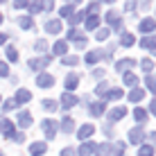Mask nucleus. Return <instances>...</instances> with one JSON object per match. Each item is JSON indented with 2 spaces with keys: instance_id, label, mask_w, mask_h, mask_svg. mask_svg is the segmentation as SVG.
<instances>
[{
  "instance_id": "obj_1",
  "label": "nucleus",
  "mask_w": 156,
  "mask_h": 156,
  "mask_svg": "<svg viewBox=\"0 0 156 156\" xmlns=\"http://www.w3.org/2000/svg\"><path fill=\"white\" fill-rule=\"evenodd\" d=\"M68 41H73L75 43V50H84L86 45H88V41H86V36L79 32L77 27H73V30H68Z\"/></svg>"
},
{
  "instance_id": "obj_2",
  "label": "nucleus",
  "mask_w": 156,
  "mask_h": 156,
  "mask_svg": "<svg viewBox=\"0 0 156 156\" xmlns=\"http://www.w3.org/2000/svg\"><path fill=\"white\" fill-rule=\"evenodd\" d=\"M41 129H43V133H45L48 140H52V138H57V129H59V125H57L55 120H50V118H45V120H41Z\"/></svg>"
},
{
  "instance_id": "obj_3",
  "label": "nucleus",
  "mask_w": 156,
  "mask_h": 156,
  "mask_svg": "<svg viewBox=\"0 0 156 156\" xmlns=\"http://www.w3.org/2000/svg\"><path fill=\"white\" fill-rule=\"evenodd\" d=\"M106 23H109V30H115V32H122V18L115 9H109L106 12Z\"/></svg>"
},
{
  "instance_id": "obj_4",
  "label": "nucleus",
  "mask_w": 156,
  "mask_h": 156,
  "mask_svg": "<svg viewBox=\"0 0 156 156\" xmlns=\"http://www.w3.org/2000/svg\"><path fill=\"white\" fill-rule=\"evenodd\" d=\"M145 136H147V133H145L140 127H133L131 131L127 133V140H129V145H140L145 140Z\"/></svg>"
},
{
  "instance_id": "obj_5",
  "label": "nucleus",
  "mask_w": 156,
  "mask_h": 156,
  "mask_svg": "<svg viewBox=\"0 0 156 156\" xmlns=\"http://www.w3.org/2000/svg\"><path fill=\"white\" fill-rule=\"evenodd\" d=\"M50 63H52V57H39V59H32L30 61V68L39 73V70H43V68H48Z\"/></svg>"
},
{
  "instance_id": "obj_6",
  "label": "nucleus",
  "mask_w": 156,
  "mask_h": 156,
  "mask_svg": "<svg viewBox=\"0 0 156 156\" xmlns=\"http://www.w3.org/2000/svg\"><path fill=\"white\" fill-rule=\"evenodd\" d=\"M0 133L5 138H12L14 136V122L9 118H0Z\"/></svg>"
},
{
  "instance_id": "obj_7",
  "label": "nucleus",
  "mask_w": 156,
  "mask_h": 156,
  "mask_svg": "<svg viewBox=\"0 0 156 156\" xmlns=\"http://www.w3.org/2000/svg\"><path fill=\"white\" fill-rule=\"evenodd\" d=\"M36 86L39 88H50V86H55V77L48 73H39V77H36Z\"/></svg>"
},
{
  "instance_id": "obj_8",
  "label": "nucleus",
  "mask_w": 156,
  "mask_h": 156,
  "mask_svg": "<svg viewBox=\"0 0 156 156\" xmlns=\"http://www.w3.org/2000/svg\"><path fill=\"white\" fill-rule=\"evenodd\" d=\"M77 102H79V100L75 98L73 93H68V90H66V93L61 95V102H59V106H61V109H66V111H68V109H73V106L77 104Z\"/></svg>"
},
{
  "instance_id": "obj_9",
  "label": "nucleus",
  "mask_w": 156,
  "mask_h": 156,
  "mask_svg": "<svg viewBox=\"0 0 156 156\" xmlns=\"http://www.w3.org/2000/svg\"><path fill=\"white\" fill-rule=\"evenodd\" d=\"M156 30V20L154 18H143L140 23H138V32H143V34H152Z\"/></svg>"
},
{
  "instance_id": "obj_10",
  "label": "nucleus",
  "mask_w": 156,
  "mask_h": 156,
  "mask_svg": "<svg viewBox=\"0 0 156 156\" xmlns=\"http://www.w3.org/2000/svg\"><path fill=\"white\" fill-rule=\"evenodd\" d=\"M93 133H95V127L93 125H82V127L77 129V138H79V140H84V143L88 140Z\"/></svg>"
},
{
  "instance_id": "obj_11",
  "label": "nucleus",
  "mask_w": 156,
  "mask_h": 156,
  "mask_svg": "<svg viewBox=\"0 0 156 156\" xmlns=\"http://www.w3.org/2000/svg\"><path fill=\"white\" fill-rule=\"evenodd\" d=\"M104 109H106V102L104 100H98V102H93V104L88 106V111H90V115H93V118H100L102 113H104Z\"/></svg>"
},
{
  "instance_id": "obj_12",
  "label": "nucleus",
  "mask_w": 156,
  "mask_h": 156,
  "mask_svg": "<svg viewBox=\"0 0 156 156\" xmlns=\"http://www.w3.org/2000/svg\"><path fill=\"white\" fill-rule=\"evenodd\" d=\"M133 66H136V59H131V57L129 59H120V61L115 63V70L118 73H127V70H131Z\"/></svg>"
},
{
  "instance_id": "obj_13",
  "label": "nucleus",
  "mask_w": 156,
  "mask_h": 156,
  "mask_svg": "<svg viewBox=\"0 0 156 156\" xmlns=\"http://www.w3.org/2000/svg\"><path fill=\"white\" fill-rule=\"evenodd\" d=\"M30 100H32V93L27 88H18V90H16V98H14L16 104H27Z\"/></svg>"
},
{
  "instance_id": "obj_14",
  "label": "nucleus",
  "mask_w": 156,
  "mask_h": 156,
  "mask_svg": "<svg viewBox=\"0 0 156 156\" xmlns=\"http://www.w3.org/2000/svg\"><path fill=\"white\" fill-rule=\"evenodd\" d=\"M95 147H98V145H95V143L86 140V143H82V145H79L77 154H79V156H90V154H95Z\"/></svg>"
},
{
  "instance_id": "obj_15",
  "label": "nucleus",
  "mask_w": 156,
  "mask_h": 156,
  "mask_svg": "<svg viewBox=\"0 0 156 156\" xmlns=\"http://www.w3.org/2000/svg\"><path fill=\"white\" fill-rule=\"evenodd\" d=\"M61 27H63V25H61V20H55V18H52V20H48V23H45V32H48V34H59V32H61Z\"/></svg>"
},
{
  "instance_id": "obj_16",
  "label": "nucleus",
  "mask_w": 156,
  "mask_h": 156,
  "mask_svg": "<svg viewBox=\"0 0 156 156\" xmlns=\"http://www.w3.org/2000/svg\"><path fill=\"white\" fill-rule=\"evenodd\" d=\"M122 82H125L127 88H136V84H138V77L133 75L131 70H127V73H122Z\"/></svg>"
},
{
  "instance_id": "obj_17",
  "label": "nucleus",
  "mask_w": 156,
  "mask_h": 156,
  "mask_svg": "<svg viewBox=\"0 0 156 156\" xmlns=\"http://www.w3.org/2000/svg\"><path fill=\"white\" fill-rule=\"evenodd\" d=\"M95 154L98 156H113V145L111 143H102L95 147Z\"/></svg>"
},
{
  "instance_id": "obj_18",
  "label": "nucleus",
  "mask_w": 156,
  "mask_h": 156,
  "mask_svg": "<svg viewBox=\"0 0 156 156\" xmlns=\"http://www.w3.org/2000/svg\"><path fill=\"white\" fill-rule=\"evenodd\" d=\"M125 115H127V109H125V106H115V109H111V111H109V120H113V122L122 120Z\"/></svg>"
},
{
  "instance_id": "obj_19",
  "label": "nucleus",
  "mask_w": 156,
  "mask_h": 156,
  "mask_svg": "<svg viewBox=\"0 0 156 156\" xmlns=\"http://www.w3.org/2000/svg\"><path fill=\"white\" fill-rule=\"evenodd\" d=\"M30 125H32V113H30V111H20V113H18V127L27 129Z\"/></svg>"
},
{
  "instance_id": "obj_20",
  "label": "nucleus",
  "mask_w": 156,
  "mask_h": 156,
  "mask_svg": "<svg viewBox=\"0 0 156 156\" xmlns=\"http://www.w3.org/2000/svg\"><path fill=\"white\" fill-rule=\"evenodd\" d=\"M66 52H68V43H66V41H57L55 45H52V55L66 57Z\"/></svg>"
},
{
  "instance_id": "obj_21",
  "label": "nucleus",
  "mask_w": 156,
  "mask_h": 156,
  "mask_svg": "<svg viewBox=\"0 0 156 156\" xmlns=\"http://www.w3.org/2000/svg\"><path fill=\"white\" fill-rule=\"evenodd\" d=\"M120 45H122V48H131V45H136V36H133L131 32H122V36H120Z\"/></svg>"
},
{
  "instance_id": "obj_22",
  "label": "nucleus",
  "mask_w": 156,
  "mask_h": 156,
  "mask_svg": "<svg viewBox=\"0 0 156 156\" xmlns=\"http://www.w3.org/2000/svg\"><path fill=\"white\" fill-rule=\"evenodd\" d=\"M59 127H61L63 133H73L75 131V122H73L70 115H63V120H61V125H59Z\"/></svg>"
},
{
  "instance_id": "obj_23",
  "label": "nucleus",
  "mask_w": 156,
  "mask_h": 156,
  "mask_svg": "<svg viewBox=\"0 0 156 156\" xmlns=\"http://www.w3.org/2000/svg\"><path fill=\"white\" fill-rule=\"evenodd\" d=\"M45 149H48L45 143H32L30 145V154L32 156H43V154H45Z\"/></svg>"
},
{
  "instance_id": "obj_24",
  "label": "nucleus",
  "mask_w": 156,
  "mask_h": 156,
  "mask_svg": "<svg viewBox=\"0 0 156 156\" xmlns=\"http://www.w3.org/2000/svg\"><path fill=\"white\" fill-rule=\"evenodd\" d=\"M84 20H86V30H90V32H93L95 27H100V16L98 14H88Z\"/></svg>"
},
{
  "instance_id": "obj_25",
  "label": "nucleus",
  "mask_w": 156,
  "mask_h": 156,
  "mask_svg": "<svg viewBox=\"0 0 156 156\" xmlns=\"http://www.w3.org/2000/svg\"><path fill=\"white\" fill-rule=\"evenodd\" d=\"M63 84H66L68 93H70L73 88H77V84H79V75H77V73H70V75L66 77V82H63Z\"/></svg>"
},
{
  "instance_id": "obj_26",
  "label": "nucleus",
  "mask_w": 156,
  "mask_h": 156,
  "mask_svg": "<svg viewBox=\"0 0 156 156\" xmlns=\"http://www.w3.org/2000/svg\"><path fill=\"white\" fill-rule=\"evenodd\" d=\"M143 98H145V90L143 88H131V90H129V102H133V104H138Z\"/></svg>"
},
{
  "instance_id": "obj_27",
  "label": "nucleus",
  "mask_w": 156,
  "mask_h": 156,
  "mask_svg": "<svg viewBox=\"0 0 156 156\" xmlns=\"http://www.w3.org/2000/svg\"><path fill=\"white\" fill-rule=\"evenodd\" d=\"M100 59H102V50H93V52H88V55H86L84 61L88 63V66H95V63H98Z\"/></svg>"
},
{
  "instance_id": "obj_28",
  "label": "nucleus",
  "mask_w": 156,
  "mask_h": 156,
  "mask_svg": "<svg viewBox=\"0 0 156 156\" xmlns=\"http://www.w3.org/2000/svg\"><path fill=\"white\" fill-rule=\"evenodd\" d=\"M122 95H125V93H122V88H109L104 98L106 100H122Z\"/></svg>"
},
{
  "instance_id": "obj_29",
  "label": "nucleus",
  "mask_w": 156,
  "mask_h": 156,
  "mask_svg": "<svg viewBox=\"0 0 156 156\" xmlns=\"http://www.w3.org/2000/svg\"><path fill=\"white\" fill-rule=\"evenodd\" d=\"M41 106H43V109H45V111H57L59 102H57V100H52V98H45V100L41 102Z\"/></svg>"
},
{
  "instance_id": "obj_30",
  "label": "nucleus",
  "mask_w": 156,
  "mask_h": 156,
  "mask_svg": "<svg viewBox=\"0 0 156 156\" xmlns=\"http://www.w3.org/2000/svg\"><path fill=\"white\" fill-rule=\"evenodd\" d=\"M18 25H20L23 30H32V27H34V20H32V16H20V18H18Z\"/></svg>"
},
{
  "instance_id": "obj_31",
  "label": "nucleus",
  "mask_w": 156,
  "mask_h": 156,
  "mask_svg": "<svg viewBox=\"0 0 156 156\" xmlns=\"http://www.w3.org/2000/svg\"><path fill=\"white\" fill-rule=\"evenodd\" d=\"M5 52H7V59H9L12 63L18 61V50H16L14 45H7V48H5Z\"/></svg>"
},
{
  "instance_id": "obj_32",
  "label": "nucleus",
  "mask_w": 156,
  "mask_h": 156,
  "mask_svg": "<svg viewBox=\"0 0 156 156\" xmlns=\"http://www.w3.org/2000/svg\"><path fill=\"white\" fill-rule=\"evenodd\" d=\"M109 88H111V86L106 84V82H100L98 86H95V95H98V98H104V95H106V90H109Z\"/></svg>"
},
{
  "instance_id": "obj_33",
  "label": "nucleus",
  "mask_w": 156,
  "mask_h": 156,
  "mask_svg": "<svg viewBox=\"0 0 156 156\" xmlns=\"http://www.w3.org/2000/svg\"><path fill=\"white\" fill-rule=\"evenodd\" d=\"M154 43H156V36H154V34L143 36V39H140V48H145V50H147V48H152Z\"/></svg>"
},
{
  "instance_id": "obj_34",
  "label": "nucleus",
  "mask_w": 156,
  "mask_h": 156,
  "mask_svg": "<svg viewBox=\"0 0 156 156\" xmlns=\"http://www.w3.org/2000/svg\"><path fill=\"white\" fill-rule=\"evenodd\" d=\"M133 120H136V122H145V120H147V111L138 106V109L133 111Z\"/></svg>"
},
{
  "instance_id": "obj_35",
  "label": "nucleus",
  "mask_w": 156,
  "mask_h": 156,
  "mask_svg": "<svg viewBox=\"0 0 156 156\" xmlns=\"http://www.w3.org/2000/svg\"><path fill=\"white\" fill-rule=\"evenodd\" d=\"M140 68H143L145 73H152V70H154V61H152L149 57H145L143 61H140Z\"/></svg>"
},
{
  "instance_id": "obj_36",
  "label": "nucleus",
  "mask_w": 156,
  "mask_h": 156,
  "mask_svg": "<svg viewBox=\"0 0 156 156\" xmlns=\"http://www.w3.org/2000/svg\"><path fill=\"white\" fill-rule=\"evenodd\" d=\"M138 156H154V147H152V145H140Z\"/></svg>"
},
{
  "instance_id": "obj_37",
  "label": "nucleus",
  "mask_w": 156,
  "mask_h": 156,
  "mask_svg": "<svg viewBox=\"0 0 156 156\" xmlns=\"http://www.w3.org/2000/svg\"><path fill=\"white\" fill-rule=\"evenodd\" d=\"M34 50L39 52V55H43V52L48 50V41H45V39H39V41L34 43Z\"/></svg>"
},
{
  "instance_id": "obj_38",
  "label": "nucleus",
  "mask_w": 156,
  "mask_h": 156,
  "mask_svg": "<svg viewBox=\"0 0 156 156\" xmlns=\"http://www.w3.org/2000/svg\"><path fill=\"white\" fill-rule=\"evenodd\" d=\"M73 14H75V12H73V7H70V5H63V7L59 9V16H61V18H70Z\"/></svg>"
},
{
  "instance_id": "obj_39",
  "label": "nucleus",
  "mask_w": 156,
  "mask_h": 156,
  "mask_svg": "<svg viewBox=\"0 0 156 156\" xmlns=\"http://www.w3.org/2000/svg\"><path fill=\"white\" fill-rule=\"evenodd\" d=\"M27 7H30V14H32V16H34V14H39V12H41V0H32Z\"/></svg>"
},
{
  "instance_id": "obj_40",
  "label": "nucleus",
  "mask_w": 156,
  "mask_h": 156,
  "mask_svg": "<svg viewBox=\"0 0 156 156\" xmlns=\"http://www.w3.org/2000/svg\"><path fill=\"white\" fill-rule=\"evenodd\" d=\"M109 34H111V30H109V27H102V30L95 32V39H98V41H104Z\"/></svg>"
},
{
  "instance_id": "obj_41",
  "label": "nucleus",
  "mask_w": 156,
  "mask_h": 156,
  "mask_svg": "<svg viewBox=\"0 0 156 156\" xmlns=\"http://www.w3.org/2000/svg\"><path fill=\"white\" fill-rule=\"evenodd\" d=\"M55 9V0H41V12H52Z\"/></svg>"
},
{
  "instance_id": "obj_42",
  "label": "nucleus",
  "mask_w": 156,
  "mask_h": 156,
  "mask_svg": "<svg viewBox=\"0 0 156 156\" xmlns=\"http://www.w3.org/2000/svg\"><path fill=\"white\" fill-rule=\"evenodd\" d=\"M145 86H147L149 93H156V77H147L145 79Z\"/></svg>"
},
{
  "instance_id": "obj_43",
  "label": "nucleus",
  "mask_w": 156,
  "mask_h": 156,
  "mask_svg": "<svg viewBox=\"0 0 156 156\" xmlns=\"http://www.w3.org/2000/svg\"><path fill=\"white\" fill-rule=\"evenodd\" d=\"M77 63H79L77 57H73V55H66V57H63V66H77Z\"/></svg>"
},
{
  "instance_id": "obj_44",
  "label": "nucleus",
  "mask_w": 156,
  "mask_h": 156,
  "mask_svg": "<svg viewBox=\"0 0 156 156\" xmlns=\"http://www.w3.org/2000/svg\"><path fill=\"white\" fill-rule=\"evenodd\" d=\"M98 9H100V2H90L84 12H86V16H88V14H98Z\"/></svg>"
},
{
  "instance_id": "obj_45",
  "label": "nucleus",
  "mask_w": 156,
  "mask_h": 156,
  "mask_svg": "<svg viewBox=\"0 0 156 156\" xmlns=\"http://www.w3.org/2000/svg\"><path fill=\"white\" fill-rule=\"evenodd\" d=\"M16 106H18V104H16L14 100H7V102H5V104H2V111H14Z\"/></svg>"
},
{
  "instance_id": "obj_46",
  "label": "nucleus",
  "mask_w": 156,
  "mask_h": 156,
  "mask_svg": "<svg viewBox=\"0 0 156 156\" xmlns=\"http://www.w3.org/2000/svg\"><path fill=\"white\" fill-rule=\"evenodd\" d=\"M12 140H14V143H25V133H23V131H14Z\"/></svg>"
},
{
  "instance_id": "obj_47",
  "label": "nucleus",
  "mask_w": 156,
  "mask_h": 156,
  "mask_svg": "<svg viewBox=\"0 0 156 156\" xmlns=\"http://www.w3.org/2000/svg\"><path fill=\"white\" fill-rule=\"evenodd\" d=\"M7 75H9V66L5 61H0V77H7Z\"/></svg>"
},
{
  "instance_id": "obj_48",
  "label": "nucleus",
  "mask_w": 156,
  "mask_h": 156,
  "mask_svg": "<svg viewBox=\"0 0 156 156\" xmlns=\"http://www.w3.org/2000/svg\"><path fill=\"white\" fill-rule=\"evenodd\" d=\"M27 5H30L27 0H14V7H16V9H25Z\"/></svg>"
},
{
  "instance_id": "obj_49",
  "label": "nucleus",
  "mask_w": 156,
  "mask_h": 156,
  "mask_svg": "<svg viewBox=\"0 0 156 156\" xmlns=\"http://www.w3.org/2000/svg\"><path fill=\"white\" fill-rule=\"evenodd\" d=\"M136 5H138V0H127V2H125V9H127V12H133V7H136Z\"/></svg>"
},
{
  "instance_id": "obj_50",
  "label": "nucleus",
  "mask_w": 156,
  "mask_h": 156,
  "mask_svg": "<svg viewBox=\"0 0 156 156\" xmlns=\"http://www.w3.org/2000/svg\"><path fill=\"white\" fill-rule=\"evenodd\" d=\"M93 77H95V79H102V77H104V68H95V70H93Z\"/></svg>"
},
{
  "instance_id": "obj_51",
  "label": "nucleus",
  "mask_w": 156,
  "mask_h": 156,
  "mask_svg": "<svg viewBox=\"0 0 156 156\" xmlns=\"http://www.w3.org/2000/svg\"><path fill=\"white\" fill-rule=\"evenodd\" d=\"M75 154H77V152H75L73 147H66V149H63V152L59 154V156H75Z\"/></svg>"
},
{
  "instance_id": "obj_52",
  "label": "nucleus",
  "mask_w": 156,
  "mask_h": 156,
  "mask_svg": "<svg viewBox=\"0 0 156 156\" xmlns=\"http://www.w3.org/2000/svg\"><path fill=\"white\" fill-rule=\"evenodd\" d=\"M149 145H152V147L156 145V131H152V133H149Z\"/></svg>"
},
{
  "instance_id": "obj_53",
  "label": "nucleus",
  "mask_w": 156,
  "mask_h": 156,
  "mask_svg": "<svg viewBox=\"0 0 156 156\" xmlns=\"http://www.w3.org/2000/svg\"><path fill=\"white\" fill-rule=\"evenodd\" d=\"M104 133H106V136H113V129H111V125H104Z\"/></svg>"
},
{
  "instance_id": "obj_54",
  "label": "nucleus",
  "mask_w": 156,
  "mask_h": 156,
  "mask_svg": "<svg viewBox=\"0 0 156 156\" xmlns=\"http://www.w3.org/2000/svg\"><path fill=\"white\" fill-rule=\"evenodd\" d=\"M149 113L156 115V100H152V104H149Z\"/></svg>"
},
{
  "instance_id": "obj_55",
  "label": "nucleus",
  "mask_w": 156,
  "mask_h": 156,
  "mask_svg": "<svg viewBox=\"0 0 156 156\" xmlns=\"http://www.w3.org/2000/svg\"><path fill=\"white\" fill-rule=\"evenodd\" d=\"M66 2L70 5V7H73V5H79V2H82V0H66Z\"/></svg>"
},
{
  "instance_id": "obj_56",
  "label": "nucleus",
  "mask_w": 156,
  "mask_h": 156,
  "mask_svg": "<svg viewBox=\"0 0 156 156\" xmlns=\"http://www.w3.org/2000/svg\"><path fill=\"white\" fill-rule=\"evenodd\" d=\"M2 43H7V36H5V34H0V45H2Z\"/></svg>"
},
{
  "instance_id": "obj_57",
  "label": "nucleus",
  "mask_w": 156,
  "mask_h": 156,
  "mask_svg": "<svg viewBox=\"0 0 156 156\" xmlns=\"http://www.w3.org/2000/svg\"><path fill=\"white\" fill-rule=\"evenodd\" d=\"M149 50H152V55L156 57V43H154V45H152V48H149Z\"/></svg>"
},
{
  "instance_id": "obj_58",
  "label": "nucleus",
  "mask_w": 156,
  "mask_h": 156,
  "mask_svg": "<svg viewBox=\"0 0 156 156\" xmlns=\"http://www.w3.org/2000/svg\"><path fill=\"white\" fill-rule=\"evenodd\" d=\"M102 2H106V5H113V2H115V0H102Z\"/></svg>"
},
{
  "instance_id": "obj_59",
  "label": "nucleus",
  "mask_w": 156,
  "mask_h": 156,
  "mask_svg": "<svg viewBox=\"0 0 156 156\" xmlns=\"http://www.w3.org/2000/svg\"><path fill=\"white\" fill-rule=\"evenodd\" d=\"M0 23H2V14H0Z\"/></svg>"
},
{
  "instance_id": "obj_60",
  "label": "nucleus",
  "mask_w": 156,
  "mask_h": 156,
  "mask_svg": "<svg viewBox=\"0 0 156 156\" xmlns=\"http://www.w3.org/2000/svg\"><path fill=\"white\" fill-rule=\"evenodd\" d=\"M0 2H7V0H0Z\"/></svg>"
},
{
  "instance_id": "obj_61",
  "label": "nucleus",
  "mask_w": 156,
  "mask_h": 156,
  "mask_svg": "<svg viewBox=\"0 0 156 156\" xmlns=\"http://www.w3.org/2000/svg\"><path fill=\"white\" fill-rule=\"evenodd\" d=\"M0 156H2V152H0Z\"/></svg>"
}]
</instances>
